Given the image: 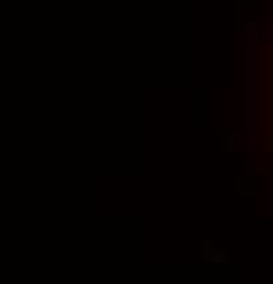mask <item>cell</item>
<instances>
[{
  "mask_svg": "<svg viewBox=\"0 0 273 284\" xmlns=\"http://www.w3.org/2000/svg\"><path fill=\"white\" fill-rule=\"evenodd\" d=\"M268 194H273V180H270V183H268Z\"/></svg>",
  "mask_w": 273,
  "mask_h": 284,
  "instance_id": "obj_1",
  "label": "cell"
}]
</instances>
